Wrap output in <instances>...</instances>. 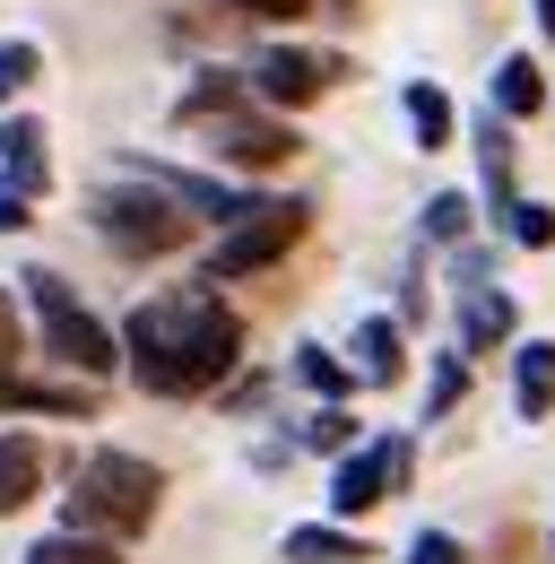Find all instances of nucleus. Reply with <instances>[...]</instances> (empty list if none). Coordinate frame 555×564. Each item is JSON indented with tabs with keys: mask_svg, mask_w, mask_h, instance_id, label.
Segmentation results:
<instances>
[{
	"mask_svg": "<svg viewBox=\"0 0 555 564\" xmlns=\"http://www.w3.org/2000/svg\"><path fill=\"white\" fill-rule=\"evenodd\" d=\"M0 409L9 417H87L96 409V382H26V373H0Z\"/></svg>",
	"mask_w": 555,
	"mask_h": 564,
	"instance_id": "10",
	"label": "nucleus"
},
{
	"mask_svg": "<svg viewBox=\"0 0 555 564\" xmlns=\"http://www.w3.org/2000/svg\"><path fill=\"white\" fill-rule=\"evenodd\" d=\"M35 78H44V53H35L26 35H9V44H0V105H9V96H26Z\"/></svg>",
	"mask_w": 555,
	"mask_h": 564,
	"instance_id": "26",
	"label": "nucleus"
},
{
	"mask_svg": "<svg viewBox=\"0 0 555 564\" xmlns=\"http://www.w3.org/2000/svg\"><path fill=\"white\" fill-rule=\"evenodd\" d=\"M304 226H313V209H304V200H252V209H243L226 235H217V243H208V286L252 279V270L286 261V252L304 243Z\"/></svg>",
	"mask_w": 555,
	"mask_h": 564,
	"instance_id": "5",
	"label": "nucleus"
},
{
	"mask_svg": "<svg viewBox=\"0 0 555 564\" xmlns=\"http://www.w3.org/2000/svg\"><path fill=\"white\" fill-rule=\"evenodd\" d=\"M243 105H252V78H235V70H200V87H183V105H174V113H183V122H226V113H243Z\"/></svg>",
	"mask_w": 555,
	"mask_h": 564,
	"instance_id": "17",
	"label": "nucleus"
},
{
	"mask_svg": "<svg viewBox=\"0 0 555 564\" xmlns=\"http://www.w3.org/2000/svg\"><path fill=\"white\" fill-rule=\"evenodd\" d=\"M478 165H486V200L503 217L521 200V192H512V122H503V113H478Z\"/></svg>",
	"mask_w": 555,
	"mask_h": 564,
	"instance_id": "19",
	"label": "nucleus"
},
{
	"mask_svg": "<svg viewBox=\"0 0 555 564\" xmlns=\"http://www.w3.org/2000/svg\"><path fill=\"white\" fill-rule=\"evenodd\" d=\"M156 495H165V469L139 460V452H87L69 469V495H62V530H87V539H139L156 521Z\"/></svg>",
	"mask_w": 555,
	"mask_h": 564,
	"instance_id": "2",
	"label": "nucleus"
},
{
	"mask_svg": "<svg viewBox=\"0 0 555 564\" xmlns=\"http://www.w3.org/2000/svg\"><path fill=\"white\" fill-rule=\"evenodd\" d=\"M400 105H409V131H416V148H425V156H443V148H451V131H460L451 96H443L434 78H409V87H400Z\"/></svg>",
	"mask_w": 555,
	"mask_h": 564,
	"instance_id": "16",
	"label": "nucleus"
},
{
	"mask_svg": "<svg viewBox=\"0 0 555 564\" xmlns=\"http://www.w3.org/2000/svg\"><path fill=\"white\" fill-rule=\"evenodd\" d=\"M409 469H416L409 434H373V443L339 452V469H330V512H339V521H364L373 503H391V495L409 487Z\"/></svg>",
	"mask_w": 555,
	"mask_h": 564,
	"instance_id": "6",
	"label": "nucleus"
},
{
	"mask_svg": "<svg viewBox=\"0 0 555 564\" xmlns=\"http://www.w3.org/2000/svg\"><path fill=\"white\" fill-rule=\"evenodd\" d=\"M538 105H547V70H538L530 53H503V62H494V113L521 122V113H538Z\"/></svg>",
	"mask_w": 555,
	"mask_h": 564,
	"instance_id": "18",
	"label": "nucleus"
},
{
	"mask_svg": "<svg viewBox=\"0 0 555 564\" xmlns=\"http://www.w3.org/2000/svg\"><path fill=\"white\" fill-rule=\"evenodd\" d=\"M295 382H304V391H322V400H347V391H356V365H339L330 348H313V339H304V348H295Z\"/></svg>",
	"mask_w": 555,
	"mask_h": 564,
	"instance_id": "21",
	"label": "nucleus"
},
{
	"mask_svg": "<svg viewBox=\"0 0 555 564\" xmlns=\"http://www.w3.org/2000/svg\"><path fill=\"white\" fill-rule=\"evenodd\" d=\"M469 226H478V200H469V192H434V200H425V243H469Z\"/></svg>",
	"mask_w": 555,
	"mask_h": 564,
	"instance_id": "22",
	"label": "nucleus"
},
{
	"mask_svg": "<svg viewBox=\"0 0 555 564\" xmlns=\"http://www.w3.org/2000/svg\"><path fill=\"white\" fill-rule=\"evenodd\" d=\"M512 339V295L486 279V286H460V356H494Z\"/></svg>",
	"mask_w": 555,
	"mask_h": 564,
	"instance_id": "11",
	"label": "nucleus"
},
{
	"mask_svg": "<svg viewBox=\"0 0 555 564\" xmlns=\"http://www.w3.org/2000/svg\"><path fill=\"white\" fill-rule=\"evenodd\" d=\"M208 148H217V165H235V174H278V165H295V122L286 113H261V105H243V113H226V122H208Z\"/></svg>",
	"mask_w": 555,
	"mask_h": 564,
	"instance_id": "7",
	"label": "nucleus"
},
{
	"mask_svg": "<svg viewBox=\"0 0 555 564\" xmlns=\"http://www.w3.org/2000/svg\"><path fill=\"white\" fill-rule=\"evenodd\" d=\"M503 235H512L521 252H555V209L547 200H512V209H503Z\"/></svg>",
	"mask_w": 555,
	"mask_h": 564,
	"instance_id": "25",
	"label": "nucleus"
},
{
	"mask_svg": "<svg viewBox=\"0 0 555 564\" xmlns=\"http://www.w3.org/2000/svg\"><path fill=\"white\" fill-rule=\"evenodd\" d=\"M26 564H122L113 539H87V530H53V539H35Z\"/></svg>",
	"mask_w": 555,
	"mask_h": 564,
	"instance_id": "20",
	"label": "nucleus"
},
{
	"mask_svg": "<svg viewBox=\"0 0 555 564\" xmlns=\"http://www.w3.org/2000/svg\"><path fill=\"white\" fill-rule=\"evenodd\" d=\"M409 564H469V547H460L451 530H416V539H409Z\"/></svg>",
	"mask_w": 555,
	"mask_h": 564,
	"instance_id": "27",
	"label": "nucleus"
},
{
	"mask_svg": "<svg viewBox=\"0 0 555 564\" xmlns=\"http://www.w3.org/2000/svg\"><path fill=\"white\" fill-rule=\"evenodd\" d=\"M26 304H35V330H44V356L53 365H69L78 382H105V373H122V330L113 322H96L78 295H69V279H53V270H26Z\"/></svg>",
	"mask_w": 555,
	"mask_h": 564,
	"instance_id": "4",
	"label": "nucleus"
},
{
	"mask_svg": "<svg viewBox=\"0 0 555 564\" xmlns=\"http://www.w3.org/2000/svg\"><path fill=\"white\" fill-rule=\"evenodd\" d=\"M278 556L286 564H373V547H364L356 530H339V521H304V530H286Z\"/></svg>",
	"mask_w": 555,
	"mask_h": 564,
	"instance_id": "15",
	"label": "nucleus"
},
{
	"mask_svg": "<svg viewBox=\"0 0 555 564\" xmlns=\"http://www.w3.org/2000/svg\"><path fill=\"white\" fill-rule=\"evenodd\" d=\"M243 18H270V26H295V18H313V0H235Z\"/></svg>",
	"mask_w": 555,
	"mask_h": 564,
	"instance_id": "28",
	"label": "nucleus"
},
{
	"mask_svg": "<svg viewBox=\"0 0 555 564\" xmlns=\"http://www.w3.org/2000/svg\"><path fill=\"white\" fill-rule=\"evenodd\" d=\"M18 348H26V330H18V304L0 295V373H18Z\"/></svg>",
	"mask_w": 555,
	"mask_h": 564,
	"instance_id": "29",
	"label": "nucleus"
},
{
	"mask_svg": "<svg viewBox=\"0 0 555 564\" xmlns=\"http://www.w3.org/2000/svg\"><path fill=\"white\" fill-rule=\"evenodd\" d=\"M330 78H339V62L295 53V44H270V53L252 62V105H270V113H304V105H313Z\"/></svg>",
	"mask_w": 555,
	"mask_h": 564,
	"instance_id": "8",
	"label": "nucleus"
},
{
	"mask_svg": "<svg viewBox=\"0 0 555 564\" xmlns=\"http://www.w3.org/2000/svg\"><path fill=\"white\" fill-rule=\"evenodd\" d=\"M304 452H330V460H339V452H356V417H347L339 400H322V409L304 417Z\"/></svg>",
	"mask_w": 555,
	"mask_h": 564,
	"instance_id": "24",
	"label": "nucleus"
},
{
	"mask_svg": "<svg viewBox=\"0 0 555 564\" xmlns=\"http://www.w3.org/2000/svg\"><path fill=\"white\" fill-rule=\"evenodd\" d=\"M44 183H53L44 122H35V113H9V122H0V192H9V200H44Z\"/></svg>",
	"mask_w": 555,
	"mask_h": 564,
	"instance_id": "9",
	"label": "nucleus"
},
{
	"mask_svg": "<svg viewBox=\"0 0 555 564\" xmlns=\"http://www.w3.org/2000/svg\"><path fill=\"white\" fill-rule=\"evenodd\" d=\"M347 356H356V382H400V373H409V330H400L391 313H364Z\"/></svg>",
	"mask_w": 555,
	"mask_h": 564,
	"instance_id": "12",
	"label": "nucleus"
},
{
	"mask_svg": "<svg viewBox=\"0 0 555 564\" xmlns=\"http://www.w3.org/2000/svg\"><path fill=\"white\" fill-rule=\"evenodd\" d=\"M538 26H547V35H555V0H538Z\"/></svg>",
	"mask_w": 555,
	"mask_h": 564,
	"instance_id": "31",
	"label": "nucleus"
},
{
	"mask_svg": "<svg viewBox=\"0 0 555 564\" xmlns=\"http://www.w3.org/2000/svg\"><path fill=\"white\" fill-rule=\"evenodd\" d=\"M547 547H555V539H547Z\"/></svg>",
	"mask_w": 555,
	"mask_h": 564,
	"instance_id": "32",
	"label": "nucleus"
},
{
	"mask_svg": "<svg viewBox=\"0 0 555 564\" xmlns=\"http://www.w3.org/2000/svg\"><path fill=\"white\" fill-rule=\"evenodd\" d=\"M512 409L530 425L555 417V339H521L512 348Z\"/></svg>",
	"mask_w": 555,
	"mask_h": 564,
	"instance_id": "13",
	"label": "nucleus"
},
{
	"mask_svg": "<svg viewBox=\"0 0 555 564\" xmlns=\"http://www.w3.org/2000/svg\"><path fill=\"white\" fill-rule=\"evenodd\" d=\"M469 400V356H434V391H425V425H443Z\"/></svg>",
	"mask_w": 555,
	"mask_h": 564,
	"instance_id": "23",
	"label": "nucleus"
},
{
	"mask_svg": "<svg viewBox=\"0 0 555 564\" xmlns=\"http://www.w3.org/2000/svg\"><path fill=\"white\" fill-rule=\"evenodd\" d=\"M87 217H96V235H105L113 252H131V261H165V252H183V243H192V226H200V217L183 209L165 183H148V174L105 183V192L87 200Z\"/></svg>",
	"mask_w": 555,
	"mask_h": 564,
	"instance_id": "3",
	"label": "nucleus"
},
{
	"mask_svg": "<svg viewBox=\"0 0 555 564\" xmlns=\"http://www.w3.org/2000/svg\"><path fill=\"white\" fill-rule=\"evenodd\" d=\"M26 209H35V200H9V192H0V235H18V226H26Z\"/></svg>",
	"mask_w": 555,
	"mask_h": 564,
	"instance_id": "30",
	"label": "nucleus"
},
{
	"mask_svg": "<svg viewBox=\"0 0 555 564\" xmlns=\"http://www.w3.org/2000/svg\"><path fill=\"white\" fill-rule=\"evenodd\" d=\"M44 495V443L35 434H0V521L26 512Z\"/></svg>",
	"mask_w": 555,
	"mask_h": 564,
	"instance_id": "14",
	"label": "nucleus"
},
{
	"mask_svg": "<svg viewBox=\"0 0 555 564\" xmlns=\"http://www.w3.org/2000/svg\"><path fill=\"white\" fill-rule=\"evenodd\" d=\"M235 365H243V322L217 286L148 295L122 322V373L148 400H208V391L235 382Z\"/></svg>",
	"mask_w": 555,
	"mask_h": 564,
	"instance_id": "1",
	"label": "nucleus"
}]
</instances>
